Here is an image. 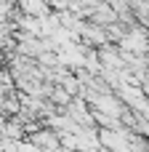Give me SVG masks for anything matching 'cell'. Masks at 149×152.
Wrapping results in <instances>:
<instances>
[{"mask_svg": "<svg viewBox=\"0 0 149 152\" xmlns=\"http://www.w3.org/2000/svg\"><path fill=\"white\" fill-rule=\"evenodd\" d=\"M3 64H5V53L0 51V67H3Z\"/></svg>", "mask_w": 149, "mask_h": 152, "instance_id": "1", "label": "cell"}]
</instances>
